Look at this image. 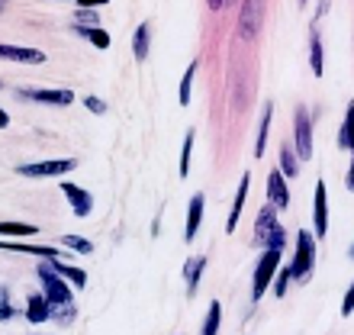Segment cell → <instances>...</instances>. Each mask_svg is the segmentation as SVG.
<instances>
[{"instance_id":"6da1fadb","label":"cell","mask_w":354,"mask_h":335,"mask_svg":"<svg viewBox=\"0 0 354 335\" xmlns=\"http://www.w3.org/2000/svg\"><path fill=\"white\" fill-rule=\"evenodd\" d=\"M39 274V284H42V290H46V300L48 307H68V303H75V297H71V287H68V280L58 274V271H52V258H46L42 264L36 268Z\"/></svg>"},{"instance_id":"7a4b0ae2","label":"cell","mask_w":354,"mask_h":335,"mask_svg":"<svg viewBox=\"0 0 354 335\" xmlns=\"http://www.w3.org/2000/svg\"><path fill=\"white\" fill-rule=\"evenodd\" d=\"M254 239H258V245H264V248L283 251V245H287V233H283V226H280L274 206H264L261 213H258V219H254Z\"/></svg>"},{"instance_id":"3957f363","label":"cell","mask_w":354,"mask_h":335,"mask_svg":"<svg viewBox=\"0 0 354 335\" xmlns=\"http://www.w3.org/2000/svg\"><path fill=\"white\" fill-rule=\"evenodd\" d=\"M313 268H316V239H313L306 229H299L297 258H293V264H290V278H297L299 284H303V280L313 278Z\"/></svg>"},{"instance_id":"277c9868","label":"cell","mask_w":354,"mask_h":335,"mask_svg":"<svg viewBox=\"0 0 354 335\" xmlns=\"http://www.w3.org/2000/svg\"><path fill=\"white\" fill-rule=\"evenodd\" d=\"M280 268V251L277 248H268L258 261V268H254V284H252V297H264V290H268L270 278H274V271Z\"/></svg>"},{"instance_id":"5b68a950","label":"cell","mask_w":354,"mask_h":335,"mask_svg":"<svg viewBox=\"0 0 354 335\" xmlns=\"http://www.w3.org/2000/svg\"><path fill=\"white\" fill-rule=\"evenodd\" d=\"M71 168H77L75 159H52V161H39V165H19L17 171L23 177H58L68 174Z\"/></svg>"},{"instance_id":"8992f818","label":"cell","mask_w":354,"mask_h":335,"mask_svg":"<svg viewBox=\"0 0 354 335\" xmlns=\"http://www.w3.org/2000/svg\"><path fill=\"white\" fill-rule=\"evenodd\" d=\"M19 100H36V103H52V107H68V103H75V91H65V87H55V91L23 87V91H19Z\"/></svg>"},{"instance_id":"52a82bcc","label":"cell","mask_w":354,"mask_h":335,"mask_svg":"<svg viewBox=\"0 0 354 335\" xmlns=\"http://www.w3.org/2000/svg\"><path fill=\"white\" fill-rule=\"evenodd\" d=\"M297 159L309 161L313 159V120H309L306 107H299L297 110Z\"/></svg>"},{"instance_id":"ba28073f","label":"cell","mask_w":354,"mask_h":335,"mask_svg":"<svg viewBox=\"0 0 354 335\" xmlns=\"http://www.w3.org/2000/svg\"><path fill=\"white\" fill-rule=\"evenodd\" d=\"M261 29V0H245L242 19H239V33L242 39H254Z\"/></svg>"},{"instance_id":"9c48e42d","label":"cell","mask_w":354,"mask_h":335,"mask_svg":"<svg viewBox=\"0 0 354 335\" xmlns=\"http://www.w3.org/2000/svg\"><path fill=\"white\" fill-rule=\"evenodd\" d=\"M62 194L68 197V203H71V210H75L81 219L84 216H91V210H93V197L87 194L84 187H77V184H62Z\"/></svg>"},{"instance_id":"30bf717a","label":"cell","mask_w":354,"mask_h":335,"mask_svg":"<svg viewBox=\"0 0 354 335\" xmlns=\"http://www.w3.org/2000/svg\"><path fill=\"white\" fill-rule=\"evenodd\" d=\"M313 226H316V235L328 233V200H326V181L316 184V203H313Z\"/></svg>"},{"instance_id":"8fae6325","label":"cell","mask_w":354,"mask_h":335,"mask_svg":"<svg viewBox=\"0 0 354 335\" xmlns=\"http://www.w3.org/2000/svg\"><path fill=\"white\" fill-rule=\"evenodd\" d=\"M268 197H270V206H274V210H287L290 206V190H287V184H283V174H280V171H270Z\"/></svg>"},{"instance_id":"7c38bea8","label":"cell","mask_w":354,"mask_h":335,"mask_svg":"<svg viewBox=\"0 0 354 335\" xmlns=\"http://www.w3.org/2000/svg\"><path fill=\"white\" fill-rule=\"evenodd\" d=\"M203 194H194L190 197V210H187V229H184V239L194 242L196 233H200V223H203Z\"/></svg>"},{"instance_id":"4fadbf2b","label":"cell","mask_w":354,"mask_h":335,"mask_svg":"<svg viewBox=\"0 0 354 335\" xmlns=\"http://www.w3.org/2000/svg\"><path fill=\"white\" fill-rule=\"evenodd\" d=\"M0 58H10V62H29V65H42L46 55L39 48H19V46H0Z\"/></svg>"},{"instance_id":"5bb4252c","label":"cell","mask_w":354,"mask_h":335,"mask_svg":"<svg viewBox=\"0 0 354 335\" xmlns=\"http://www.w3.org/2000/svg\"><path fill=\"white\" fill-rule=\"evenodd\" d=\"M206 271V255H196V258H187L184 264V280H187V293H196L200 287V278Z\"/></svg>"},{"instance_id":"9a60e30c","label":"cell","mask_w":354,"mask_h":335,"mask_svg":"<svg viewBox=\"0 0 354 335\" xmlns=\"http://www.w3.org/2000/svg\"><path fill=\"white\" fill-rule=\"evenodd\" d=\"M48 316H52V307H48L46 293H36V297L26 300V319L29 323H46Z\"/></svg>"},{"instance_id":"2e32d148","label":"cell","mask_w":354,"mask_h":335,"mask_svg":"<svg viewBox=\"0 0 354 335\" xmlns=\"http://www.w3.org/2000/svg\"><path fill=\"white\" fill-rule=\"evenodd\" d=\"M149 46H151V23H142L136 29V36H132V55H136V62L149 58Z\"/></svg>"},{"instance_id":"e0dca14e","label":"cell","mask_w":354,"mask_h":335,"mask_svg":"<svg viewBox=\"0 0 354 335\" xmlns=\"http://www.w3.org/2000/svg\"><path fill=\"white\" fill-rule=\"evenodd\" d=\"M248 184H252V177L245 174L242 184H239V194H235V203H232V213H229V223H225V233H235V226H239V216H242L245 197H248Z\"/></svg>"},{"instance_id":"ac0fdd59","label":"cell","mask_w":354,"mask_h":335,"mask_svg":"<svg viewBox=\"0 0 354 335\" xmlns=\"http://www.w3.org/2000/svg\"><path fill=\"white\" fill-rule=\"evenodd\" d=\"M52 271H58V274H62L68 284H75L77 290L87 287V274L81 268H75V264H58V258H52Z\"/></svg>"},{"instance_id":"d6986e66","label":"cell","mask_w":354,"mask_h":335,"mask_svg":"<svg viewBox=\"0 0 354 335\" xmlns=\"http://www.w3.org/2000/svg\"><path fill=\"white\" fill-rule=\"evenodd\" d=\"M309 65H313V75L322 78V71H326V65H322V39H319V33L313 29L309 33Z\"/></svg>"},{"instance_id":"ffe728a7","label":"cell","mask_w":354,"mask_h":335,"mask_svg":"<svg viewBox=\"0 0 354 335\" xmlns=\"http://www.w3.org/2000/svg\"><path fill=\"white\" fill-rule=\"evenodd\" d=\"M75 33L77 36H84L91 46L110 48V33H106V29H100V26H75Z\"/></svg>"},{"instance_id":"44dd1931","label":"cell","mask_w":354,"mask_h":335,"mask_svg":"<svg viewBox=\"0 0 354 335\" xmlns=\"http://www.w3.org/2000/svg\"><path fill=\"white\" fill-rule=\"evenodd\" d=\"M0 248H7V251H29V255H39V258H62V248H55V245H46V248H39V245H13V242H0Z\"/></svg>"},{"instance_id":"7402d4cb","label":"cell","mask_w":354,"mask_h":335,"mask_svg":"<svg viewBox=\"0 0 354 335\" xmlns=\"http://www.w3.org/2000/svg\"><path fill=\"white\" fill-rule=\"evenodd\" d=\"M270 116H274V103H264V116H261V129H258V142H254V155L261 159L268 149V129H270Z\"/></svg>"},{"instance_id":"603a6c76","label":"cell","mask_w":354,"mask_h":335,"mask_svg":"<svg viewBox=\"0 0 354 335\" xmlns=\"http://www.w3.org/2000/svg\"><path fill=\"white\" fill-rule=\"evenodd\" d=\"M196 65L200 62H190L184 71V78H180V91H177V97H180V107H187L190 103V87H194V78H196Z\"/></svg>"},{"instance_id":"cb8c5ba5","label":"cell","mask_w":354,"mask_h":335,"mask_svg":"<svg viewBox=\"0 0 354 335\" xmlns=\"http://www.w3.org/2000/svg\"><path fill=\"white\" fill-rule=\"evenodd\" d=\"M280 174L283 177H297L299 168H297V152L290 149V145H283L280 149Z\"/></svg>"},{"instance_id":"d4e9b609","label":"cell","mask_w":354,"mask_h":335,"mask_svg":"<svg viewBox=\"0 0 354 335\" xmlns=\"http://www.w3.org/2000/svg\"><path fill=\"white\" fill-rule=\"evenodd\" d=\"M219 319H223V307L213 300V303H209V313H206L203 332H200V335H216V332H219Z\"/></svg>"},{"instance_id":"484cf974","label":"cell","mask_w":354,"mask_h":335,"mask_svg":"<svg viewBox=\"0 0 354 335\" xmlns=\"http://www.w3.org/2000/svg\"><path fill=\"white\" fill-rule=\"evenodd\" d=\"M194 139H196V132L187 129V136H184V152H180V177L190 174V152H194Z\"/></svg>"},{"instance_id":"4316f807","label":"cell","mask_w":354,"mask_h":335,"mask_svg":"<svg viewBox=\"0 0 354 335\" xmlns=\"http://www.w3.org/2000/svg\"><path fill=\"white\" fill-rule=\"evenodd\" d=\"M0 235H36L32 223H3L0 219Z\"/></svg>"},{"instance_id":"83f0119b","label":"cell","mask_w":354,"mask_h":335,"mask_svg":"<svg viewBox=\"0 0 354 335\" xmlns=\"http://www.w3.org/2000/svg\"><path fill=\"white\" fill-rule=\"evenodd\" d=\"M290 280H293V278H290V268H277V271H274V293H277L280 300L287 297Z\"/></svg>"},{"instance_id":"f1b7e54d","label":"cell","mask_w":354,"mask_h":335,"mask_svg":"<svg viewBox=\"0 0 354 335\" xmlns=\"http://www.w3.org/2000/svg\"><path fill=\"white\" fill-rule=\"evenodd\" d=\"M351 116H354V110H348L345 123H342V132H338V145H342L345 152L354 149V142H351Z\"/></svg>"},{"instance_id":"f546056e","label":"cell","mask_w":354,"mask_h":335,"mask_svg":"<svg viewBox=\"0 0 354 335\" xmlns=\"http://www.w3.org/2000/svg\"><path fill=\"white\" fill-rule=\"evenodd\" d=\"M62 245H68L71 251H81V255H91V251H93V245L87 242V239H81V235H65V239H62Z\"/></svg>"},{"instance_id":"4dcf8cb0","label":"cell","mask_w":354,"mask_h":335,"mask_svg":"<svg viewBox=\"0 0 354 335\" xmlns=\"http://www.w3.org/2000/svg\"><path fill=\"white\" fill-rule=\"evenodd\" d=\"M13 313H17V309L10 307V293H7V287H0V323H10V319H13Z\"/></svg>"},{"instance_id":"1f68e13d","label":"cell","mask_w":354,"mask_h":335,"mask_svg":"<svg viewBox=\"0 0 354 335\" xmlns=\"http://www.w3.org/2000/svg\"><path fill=\"white\" fill-rule=\"evenodd\" d=\"M100 23V17L93 13V10H81V13H75V26H97Z\"/></svg>"},{"instance_id":"d6a6232c","label":"cell","mask_w":354,"mask_h":335,"mask_svg":"<svg viewBox=\"0 0 354 335\" xmlns=\"http://www.w3.org/2000/svg\"><path fill=\"white\" fill-rule=\"evenodd\" d=\"M84 107L91 113H97V116H103V113H106V103H103L100 97H84Z\"/></svg>"},{"instance_id":"836d02e7","label":"cell","mask_w":354,"mask_h":335,"mask_svg":"<svg viewBox=\"0 0 354 335\" xmlns=\"http://www.w3.org/2000/svg\"><path fill=\"white\" fill-rule=\"evenodd\" d=\"M342 313H345V316H351L354 313V290H348L345 293V307H342Z\"/></svg>"},{"instance_id":"e575fe53","label":"cell","mask_w":354,"mask_h":335,"mask_svg":"<svg viewBox=\"0 0 354 335\" xmlns=\"http://www.w3.org/2000/svg\"><path fill=\"white\" fill-rule=\"evenodd\" d=\"M81 10H93V7H103V3H110V0H77Z\"/></svg>"},{"instance_id":"d590c367","label":"cell","mask_w":354,"mask_h":335,"mask_svg":"<svg viewBox=\"0 0 354 335\" xmlns=\"http://www.w3.org/2000/svg\"><path fill=\"white\" fill-rule=\"evenodd\" d=\"M223 3H225V0H206V7H209V10H223Z\"/></svg>"},{"instance_id":"8d00e7d4","label":"cell","mask_w":354,"mask_h":335,"mask_svg":"<svg viewBox=\"0 0 354 335\" xmlns=\"http://www.w3.org/2000/svg\"><path fill=\"white\" fill-rule=\"evenodd\" d=\"M7 126H10V116H7L3 110H0V129H7Z\"/></svg>"},{"instance_id":"74e56055","label":"cell","mask_w":354,"mask_h":335,"mask_svg":"<svg viewBox=\"0 0 354 335\" xmlns=\"http://www.w3.org/2000/svg\"><path fill=\"white\" fill-rule=\"evenodd\" d=\"M306 3H309V0H299V7H306Z\"/></svg>"},{"instance_id":"f35d334b","label":"cell","mask_w":354,"mask_h":335,"mask_svg":"<svg viewBox=\"0 0 354 335\" xmlns=\"http://www.w3.org/2000/svg\"><path fill=\"white\" fill-rule=\"evenodd\" d=\"M3 3H7V0H0V10H3Z\"/></svg>"}]
</instances>
